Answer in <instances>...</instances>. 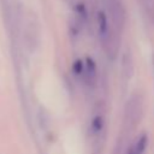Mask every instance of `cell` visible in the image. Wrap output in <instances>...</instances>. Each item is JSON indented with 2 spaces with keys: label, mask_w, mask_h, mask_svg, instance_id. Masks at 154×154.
Segmentation results:
<instances>
[{
  "label": "cell",
  "mask_w": 154,
  "mask_h": 154,
  "mask_svg": "<svg viewBox=\"0 0 154 154\" xmlns=\"http://www.w3.org/2000/svg\"><path fill=\"white\" fill-rule=\"evenodd\" d=\"M96 23H97V34H99L100 45L105 54L108 57V59L114 60L117 58L118 49H119V36L120 35H118L117 31L113 29L105 12L100 11L97 13Z\"/></svg>",
  "instance_id": "6da1fadb"
},
{
  "label": "cell",
  "mask_w": 154,
  "mask_h": 154,
  "mask_svg": "<svg viewBox=\"0 0 154 154\" xmlns=\"http://www.w3.org/2000/svg\"><path fill=\"white\" fill-rule=\"evenodd\" d=\"M143 117V97L141 94L136 93L130 96L125 106L124 123L128 131H132L141 123Z\"/></svg>",
  "instance_id": "7a4b0ae2"
},
{
  "label": "cell",
  "mask_w": 154,
  "mask_h": 154,
  "mask_svg": "<svg viewBox=\"0 0 154 154\" xmlns=\"http://www.w3.org/2000/svg\"><path fill=\"white\" fill-rule=\"evenodd\" d=\"M107 4V18L113 26V29L117 31L118 35L122 34L124 25H125V8L122 0H106Z\"/></svg>",
  "instance_id": "3957f363"
},
{
  "label": "cell",
  "mask_w": 154,
  "mask_h": 154,
  "mask_svg": "<svg viewBox=\"0 0 154 154\" xmlns=\"http://www.w3.org/2000/svg\"><path fill=\"white\" fill-rule=\"evenodd\" d=\"M81 78L85 83V85L90 89L95 88L96 82H97V69L95 65V61L90 58L87 57L84 63H82V72H81Z\"/></svg>",
  "instance_id": "277c9868"
},
{
  "label": "cell",
  "mask_w": 154,
  "mask_h": 154,
  "mask_svg": "<svg viewBox=\"0 0 154 154\" xmlns=\"http://www.w3.org/2000/svg\"><path fill=\"white\" fill-rule=\"evenodd\" d=\"M147 142H148L147 135H146V134H142V135L138 137L137 142H136L132 147L129 148V150H128L126 154H144L146 148H147Z\"/></svg>",
  "instance_id": "5b68a950"
},
{
  "label": "cell",
  "mask_w": 154,
  "mask_h": 154,
  "mask_svg": "<svg viewBox=\"0 0 154 154\" xmlns=\"http://www.w3.org/2000/svg\"><path fill=\"white\" fill-rule=\"evenodd\" d=\"M123 73L125 75V79L126 81L131 77V73H132V59H131V54L129 52H126V54H124V59H123Z\"/></svg>",
  "instance_id": "8992f818"
},
{
  "label": "cell",
  "mask_w": 154,
  "mask_h": 154,
  "mask_svg": "<svg viewBox=\"0 0 154 154\" xmlns=\"http://www.w3.org/2000/svg\"><path fill=\"white\" fill-rule=\"evenodd\" d=\"M153 69H154V57H153Z\"/></svg>",
  "instance_id": "52a82bcc"
}]
</instances>
